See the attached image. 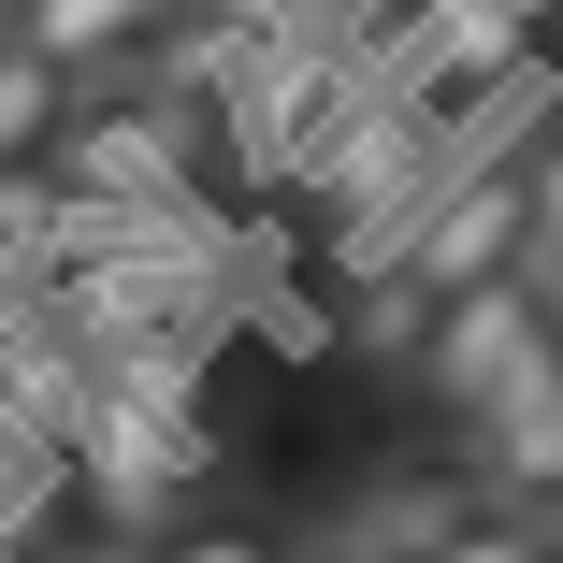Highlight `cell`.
Segmentation results:
<instances>
[{"mask_svg":"<svg viewBox=\"0 0 563 563\" xmlns=\"http://www.w3.org/2000/svg\"><path fill=\"white\" fill-rule=\"evenodd\" d=\"M405 275L448 289V303H477V289L534 275V188H520V159H463V174H448L433 217L405 232Z\"/></svg>","mask_w":563,"mask_h":563,"instance_id":"obj_2","label":"cell"},{"mask_svg":"<svg viewBox=\"0 0 563 563\" xmlns=\"http://www.w3.org/2000/svg\"><path fill=\"white\" fill-rule=\"evenodd\" d=\"M433 332H448V289H419L405 261H390V275H362V347H376L390 376H419V362H433Z\"/></svg>","mask_w":563,"mask_h":563,"instance_id":"obj_7","label":"cell"},{"mask_svg":"<svg viewBox=\"0 0 563 563\" xmlns=\"http://www.w3.org/2000/svg\"><path fill=\"white\" fill-rule=\"evenodd\" d=\"M534 563H563V520H549V534H534Z\"/></svg>","mask_w":563,"mask_h":563,"instance_id":"obj_10","label":"cell"},{"mask_svg":"<svg viewBox=\"0 0 563 563\" xmlns=\"http://www.w3.org/2000/svg\"><path fill=\"white\" fill-rule=\"evenodd\" d=\"M463 477H477L492 506H520V520H563V376L506 390V405L463 433Z\"/></svg>","mask_w":563,"mask_h":563,"instance_id":"obj_5","label":"cell"},{"mask_svg":"<svg viewBox=\"0 0 563 563\" xmlns=\"http://www.w3.org/2000/svg\"><path fill=\"white\" fill-rule=\"evenodd\" d=\"M520 188H534V261L563 275V131H549V145H520Z\"/></svg>","mask_w":563,"mask_h":563,"instance_id":"obj_9","label":"cell"},{"mask_svg":"<svg viewBox=\"0 0 563 563\" xmlns=\"http://www.w3.org/2000/svg\"><path fill=\"white\" fill-rule=\"evenodd\" d=\"M534 376H563V275H549V261L506 275V289H477V303H448L433 362H419V390L463 419V433H477L506 390H534Z\"/></svg>","mask_w":563,"mask_h":563,"instance_id":"obj_1","label":"cell"},{"mask_svg":"<svg viewBox=\"0 0 563 563\" xmlns=\"http://www.w3.org/2000/svg\"><path fill=\"white\" fill-rule=\"evenodd\" d=\"M73 463L117 492V506H159V492H188L202 477V433L174 419V390H131V376H101L87 405H73Z\"/></svg>","mask_w":563,"mask_h":563,"instance_id":"obj_3","label":"cell"},{"mask_svg":"<svg viewBox=\"0 0 563 563\" xmlns=\"http://www.w3.org/2000/svg\"><path fill=\"white\" fill-rule=\"evenodd\" d=\"M202 15V0H0V30H15L30 58H58L73 87H117V73H145L174 30Z\"/></svg>","mask_w":563,"mask_h":563,"instance_id":"obj_4","label":"cell"},{"mask_svg":"<svg viewBox=\"0 0 563 563\" xmlns=\"http://www.w3.org/2000/svg\"><path fill=\"white\" fill-rule=\"evenodd\" d=\"M73 117H87V87H73L58 58H30L15 30H0V188H15V174H58Z\"/></svg>","mask_w":563,"mask_h":563,"instance_id":"obj_6","label":"cell"},{"mask_svg":"<svg viewBox=\"0 0 563 563\" xmlns=\"http://www.w3.org/2000/svg\"><path fill=\"white\" fill-rule=\"evenodd\" d=\"M131 563H289V549H275L261 520H159Z\"/></svg>","mask_w":563,"mask_h":563,"instance_id":"obj_8","label":"cell"}]
</instances>
